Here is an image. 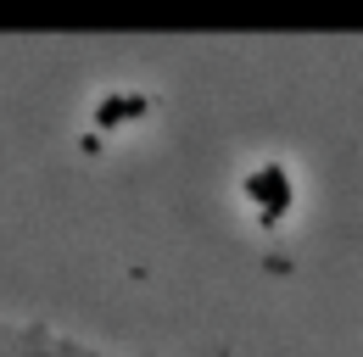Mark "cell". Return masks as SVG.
<instances>
[{
    "mask_svg": "<svg viewBox=\"0 0 363 357\" xmlns=\"http://www.w3.org/2000/svg\"><path fill=\"white\" fill-rule=\"evenodd\" d=\"M0 357H151V352H123V346H101L73 329H50L40 318H6L0 312Z\"/></svg>",
    "mask_w": 363,
    "mask_h": 357,
    "instance_id": "1",
    "label": "cell"
}]
</instances>
